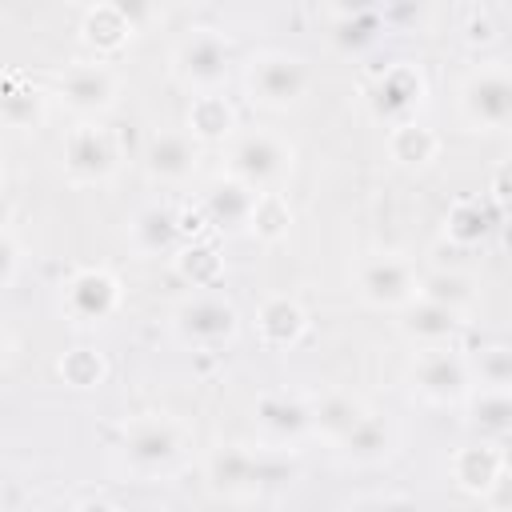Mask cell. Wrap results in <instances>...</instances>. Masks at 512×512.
I'll return each instance as SVG.
<instances>
[{
  "mask_svg": "<svg viewBox=\"0 0 512 512\" xmlns=\"http://www.w3.org/2000/svg\"><path fill=\"white\" fill-rule=\"evenodd\" d=\"M56 368H60L64 384H72V388H100L104 376H108V360H104L96 348H88V344L64 352Z\"/></svg>",
  "mask_w": 512,
  "mask_h": 512,
  "instance_id": "33",
  "label": "cell"
},
{
  "mask_svg": "<svg viewBox=\"0 0 512 512\" xmlns=\"http://www.w3.org/2000/svg\"><path fill=\"white\" fill-rule=\"evenodd\" d=\"M48 92L24 76H0V124L4 128H36L48 116Z\"/></svg>",
  "mask_w": 512,
  "mask_h": 512,
  "instance_id": "27",
  "label": "cell"
},
{
  "mask_svg": "<svg viewBox=\"0 0 512 512\" xmlns=\"http://www.w3.org/2000/svg\"><path fill=\"white\" fill-rule=\"evenodd\" d=\"M188 448H192V432L184 428V420L168 412H144L132 424H124L116 460L132 480H164L184 468Z\"/></svg>",
  "mask_w": 512,
  "mask_h": 512,
  "instance_id": "1",
  "label": "cell"
},
{
  "mask_svg": "<svg viewBox=\"0 0 512 512\" xmlns=\"http://www.w3.org/2000/svg\"><path fill=\"white\" fill-rule=\"evenodd\" d=\"M72 512H120V508L112 500H104V496H88V500H76Z\"/></svg>",
  "mask_w": 512,
  "mask_h": 512,
  "instance_id": "38",
  "label": "cell"
},
{
  "mask_svg": "<svg viewBox=\"0 0 512 512\" xmlns=\"http://www.w3.org/2000/svg\"><path fill=\"white\" fill-rule=\"evenodd\" d=\"M496 32H492V24H488V12L484 8H472V20H468V32H464V40L476 48V44H488Z\"/></svg>",
  "mask_w": 512,
  "mask_h": 512,
  "instance_id": "37",
  "label": "cell"
},
{
  "mask_svg": "<svg viewBox=\"0 0 512 512\" xmlns=\"http://www.w3.org/2000/svg\"><path fill=\"white\" fill-rule=\"evenodd\" d=\"M500 212L484 200V192L480 196H464V200H456L448 212H444V236L456 244V248H476V244H484L496 228H500Z\"/></svg>",
  "mask_w": 512,
  "mask_h": 512,
  "instance_id": "26",
  "label": "cell"
},
{
  "mask_svg": "<svg viewBox=\"0 0 512 512\" xmlns=\"http://www.w3.org/2000/svg\"><path fill=\"white\" fill-rule=\"evenodd\" d=\"M420 272L404 252H368L352 268V288L360 304L376 312H400L408 300H416Z\"/></svg>",
  "mask_w": 512,
  "mask_h": 512,
  "instance_id": "9",
  "label": "cell"
},
{
  "mask_svg": "<svg viewBox=\"0 0 512 512\" xmlns=\"http://www.w3.org/2000/svg\"><path fill=\"white\" fill-rule=\"evenodd\" d=\"M168 64H172V76L192 92V96H204V92H220L232 64H236V48L232 40L212 28V24H192L176 36L172 52H168Z\"/></svg>",
  "mask_w": 512,
  "mask_h": 512,
  "instance_id": "3",
  "label": "cell"
},
{
  "mask_svg": "<svg viewBox=\"0 0 512 512\" xmlns=\"http://www.w3.org/2000/svg\"><path fill=\"white\" fill-rule=\"evenodd\" d=\"M252 420L268 444H296L308 436V396L292 392H264L252 404Z\"/></svg>",
  "mask_w": 512,
  "mask_h": 512,
  "instance_id": "19",
  "label": "cell"
},
{
  "mask_svg": "<svg viewBox=\"0 0 512 512\" xmlns=\"http://www.w3.org/2000/svg\"><path fill=\"white\" fill-rule=\"evenodd\" d=\"M396 328L404 340H412L416 348H440V344H456V336L464 332V312H452L444 304H432L424 296L408 300L400 312H396Z\"/></svg>",
  "mask_w": 512,
  "mask_h": 512,
  "instance_id": "17",
  "label": "cell"
},
{
  "mask_svg": "<svg viewBox=\"0 0 512 512\" xmlns=\"http://www.w3.org/2000/svg\"><path fill=\"white\" fill-rule=\"evenodd\" d=\"M132 36H136V20L120 4H92L80 20V40L96 52V60L116 56Z\"/></svg>",
  "mask_w": 512,
  "mask_h": 512,
  "instance_id": "23",
  "label": "cell"
},
{
  "mask_svg": "<svg viewBox=\"0 0 512 512\" xmlns=\"http://www.w3.org/2000/svg\"><path fill=\"white\" fill-rule=\"evenodd\" d=\"M296 168V148L272 128H244L224 148V176L252 192H280Z\"/></svg>",
  "mask_w": 512,
  "mask_h": 512,
  "instance_id": "2",
  "label": "cell"
},
{
  "mask_svg": "<svg viewBox=\"0 0 512 512\" xmlns=\"http://www.w3.org/2000/svg\"><path fill=\"white\" fill-rule=\"evenodd\" d=\"M288 224H292V208H288L284 192H260V200L252 208V220H248V232L256 240L272 244V240L288 236Z\"/></svg>",
  "mask_w": 512,
  "mask_h": 512,
  "instance_id": "31",
  "label": "cell"
},
{
  "mask_svg": "<svg viewBox=\"0 0 512 512\" xmlns=\"http://www.w3.org/2000/svg\"><path fill=\"white\" fill-rule=\"evenodd\" d=\"M124 304V284L112 268L88 264L76 268L60 288V308L76 328H100L108 324Z\"/></svg>",
  "mask_w": 512,
  "mask_h": 512,
  "instance_id": "13",
  "label": "cell"
},
{
  "mask_svg": "<svg viewBox=\"0 0 512 512\" xmlns=\"http://www.w3.org/2000/svg\"><path fill=\"white\" fill-rule=\"evenodd\" d=\"M128 244L140 260H168L188 244V224L184 212L172 204H144L128 220Z\"/></svg>",
  "mask_w": 512,
  "mask_h": 512,
  "instance_id": "14",
  "label": "cell"
},
{
  "mask_svg": "<svg viewBox=\"0 0 512 512\" xmlns=\"http://www.w3.org/2000/svg\"><path fill=\"white\" fill-rule=\"evenodd\" d=\"M256 200H260V192H252V188H244V184L220 176V180H212V184L204 188V196H200V216H204L212 228H220L224 236H240V232H248V220H252Z\"/></svg>",
  "mask_w": 512,
  "mask_h": 512,
  "instance_id": "20",
  "label": "cell"
},
{
  "mask_svg": "<svg viewBox=\"0 0 512 512\" xmlns=\"http://www.w3.org/2000/svg\"><path fill=\"white\" fill-rule=\"evenodd\" d=\"M168 328L172 336L184 344V348H196V352H208V348H224L236 340L240 332V312L236 304L216 292V288H196L188 292L172 316H168Z\"/></svg>",
  "mask_w": 512,
  "mask_h": 512,
  "instance_id": "7",
  "label": "cell"
},
{
  "mask_svg": "<svg viewBox=\"0 0 512 512\" xmlns=\"http://www.w3.org/2000/svg\"><path fill=\"white\" fill-rule=\"evenodd\" d=\"M60 164H64V176L80 188L108 184L120 168L116 136L100 120H76L60 140Z\"/></svg>",
  "mask_w": 512,
  "mask_h": 512,
  "instance_id": "11",
  "label": "cell"
},
{
  "mask_svg": "<svg viewBox=\"0 0 512 512\" xmlns=\"http://www.w3.org/2000/svg\"><path fill=\"white\" fill-rule=\"evenodd\" d=\"M0 180H4V156H0Z\"/></svg>",
  "mask_w": 512,
  "mask_h": 512,
  "instance_id": "40",
  "label": "cell"
},
{
  "mask_svg": "<svg viewBox=\"0 0 512 512\" xmlns=\"http://www.w3.org/2000/svg\"><path fill=\"white\" fill-rule=\"evenodd\" d=\"M308 328H312L308 308H304L296 296H288V292H272V296H264V300L256 304V336H260V344L272 348V352L296 348V344L308 336Z\"/></svg>",
  "mask_w": 512,
  "mask_h": 512,
  "instance_id": "16",
  "label": "cell"
},
{
  "mask_svg": "<svg viewBox=\"0 0 512 512\" xmlns=\"http://www.w3.org/2000/svg\"><path fill=\"white\" fill-rule=\"evenodd\" d=\"M384 36V12L380 8H328V40L332 48L360 56Z\"/></svg>",
  "mask_w": 512,
  "mask_h": 512,
  "instance_id": "25",
  "label": "cell"
},
{
  "mask_svg": "<svg viewBox=\"0 0 512 512\" xmlns=\"http://www.w3.org/2000/svg\"><path fill=\"white\" fill-rule=\"evenodd\" d=\"M472 368V384L476 388H508L512 384V348L508 344H484L468 356Z\"/></svg>",
  "mask_w": 512,
  "mask_h": 512,
  "instance_id": "32",
  "label": "cell"
},
{
  "mask_svg": "<svg viewBox=\"0 0 512 512\" xmlns=\"http://www.w3.org/2000/svg\"><path fill=\"white\" fill-rule=\"evenodd\" d=\"M348 512H420L412 496H400V492H372V496H360L348 504Z\"/></svg>",
  "mask_w": 512,
  "mask_h": 512,
  "instance_id": "35",
  "label": "cell"
},
{
  "mask_svg": "<svg viewBox=\"0 0 512 512\" xmlns=\"http://www.w3.org/2000/svg\"><path fill=\"white\" fill-rule=\"evenodd\" d=\"M440 156V136L432 128H424L420 120L388 128V160L400 168H428Z\"/></svg>",
  "mask_w": 512,
  "mask_h": 512,
  "instance_id": "29",
  "label": "cell"
},
{
  "mask_svg": "<svg viewBox=\"0 0 512 512\" xmlns=\"http://www.w3.org/2000/svg\"><path fill=\"white\" fill-rule=\"evenodd\" d=\"M368 412V404L344 388H328L320 396H308V436H320L328 444H340L348 436V428Z\"/></svg>",
  "mask_w": 512,
  "mask_h": 512,
  "instance_id": "22",
  "label": "cell"
},
{
  "mask_svg": "<svg viewBox=\"0 0 512 512\" xmlns=\"http://www.w3.org/2000/svg\"><path fill=\"white\" fill-rule=\"evenodd\" d=\"M140 168L156 184H188L200 168V144L184 128H156L144 140Z\"/></svg>",
  "mask_w": 512,
  "mask_h": 512,
  "instance_id": "15",
  "label": "cell"
},
{
  "mask_svg": "<svg viewBox=\"0 0 512 512\" xmlns=\"http://www.w3.org/2000/svg\"><path fill=\"white\" fill-rule=\"evenodd\" d=\"M460 408L468 412V428L476 432V440L504 448V440L512 432V396H508V388H472V396Z\"/></svg>",
  "mask_w": 512,
  "mask_h": 512,
  "instance_id": "24",
  "label": "cell"
},
{
  "mask_svg": "<svg viewBox=\"0 0 512 512\" xmlns=\"http://www.w3.org/2000/svg\"><path fill=\"white\" fill-rule=\"evenodd\" d=\"M12 356H16V340H12V336L0 328V372L12 364Z\"/></svg>",
  "mask_w": 512,
  "mask_h": 512,
  "instance_id": "39",
  "label": "cell"
},
{
  "mask_svg": "<svg viewBox=\"0 0 512 512\" xmlns=\"http://www.w3.org/2000/svg\"><path fill=\"white\" fill-rule=\"evenodd\" d=\"M312 88V64L288 48H260L244 60V92L268 112L296 108Z\"/></svg>",
  "mask_w": 512,
  "mask_h": 512,
  "instance_id": "4",
  "label": "cell"
},
{
  "mask_svg": "<svg viewBox=\"0 0 512 512\" xmlns=\"http://www.w3.org/2000/svg\"><path fill=\"white\" fill-rule=\"evenodd\" d=\"M176 260H180V272H184V280H188L192 288H212L216 276H220V260H216L212 248L184 244V248L176 252Z\"/></svg>",
  "mask_w": 512,
  "mask_h": 512,
  "instance_id": "34",
  "label": "cell"
},
{
  "mask_svg": "<svg viewBox=\"0 0 512 512\" xmlns=\"http://www.w3.org/2000/svg\"><path fill=\"white\" fill-rule=\"evenodd\" d=\"M288 464L272 456V448H248V444H216L204 456V480L220 496H256L268 484L288 480Z\"/></svg>",
  "mask_w": 512,
  "mask_h": 512,
  "instance_id": "6",
  "label": "cell"
},
{
  "mask_svg": "<svg viewBox=\"0 0 512 512\" xmlns=\"http://www.w3.org/2000/svg\"><path fill=\"white\" fill-rule=\"evenodd\" d=\"M416 296H424V300H432V304H444V308L468 316V308L476 304V280L464 276V272L436 268V272H424V276H420Z\"/></svg>",
  "mask_w": 512,
  "mask_h": 512,
  "instance_id": "30",
  "label": "cell"
},
{
  "mask_svg": "<svg viewBox=\"0 0 512 512\" xmlns=\"http://www.w3.org/2000/svg\"><path fill=\"white\" fill-rule=\"evenodd\" d=\"M424 104H428V76L416 60H392L368 84V112L384 128L412 124Z\"/></svg>",
  "mask_w": 512,
  "mask_h": 512,
  "instance_id": "10",
  "label": "cell"
},
{
  "mask_svg": "<svg viewBox=\"0 0 512 512\" xmlns=\"http://www.w3.org/2000/svg\"><path fill=\"white\" fill-rule=\"evenodd\" d=\"M448 472H452V484H456L460 492L488 500V492L508 476V460H504V448H500V444L472 440V444H460V448L452 452Z\"/></svg>",
  "mask_w": 512,
  "mask_h": 512,
  "instance_id": "18",
  "label": "cell"
},
{
  "mask_svg": "<svg viewBox=\"0 0 512 512\" xmlns=\"http://www.w3.org/2000/svg\"><path fill=\"white\" fill-rule=\"evenodd\" d=\"M332 448H336V456H340L344 464L372 468V464H384V460L396 452V428H392L388 416H380V412L368 408V412L348 428V436H344L340 444H332Z\"/></svg>",
  "mask_w": 512,
  "mask_h": 512,
  "instance_id": "21",
  "label": "cell"
},
{
  "mask_svg": "<svg viewBox=\"0 0 512 512\" xmlns=\"http://www.w3.org/2000/svg\"><path fill=\"white\" fill-rule=\"evenodd\" d=\"M456 112L468 132H504L512 124V72L508 60H480L456 88Z\"/></svg>",
  "mask_w": 512,
  "mask_h": 512,
  "instance_id": "5",
  "label": "cell"
},
{
  "mask_svg": "<svg viewBox=\"0 0 512 512\" xmlns=\"http://www.w3.org/2000/svg\"><path fill=\"white\" fill-rule=\"evenodd\" d=\"M408 388L416 400H424L432 408H460L476 388L468 352H460L456 344L416 348V356L408 360Z\"/></svg>",
  "mask_w": 512,
  "mask_h": 512,
  "instance_id": "8",
  "label": "cell"
},
{
  "mask_svg": "<svg viewBox=\"0 0 512 512\" xmlns=\"http://www.w3.org/2000/svg\"><path fill=\"white\" fill-rule=\"evenodd\" d=\"M20 272V244L12 240L8 228H0V288H8Z\"/></svg>",
  "mask_w": 512,
  "mask_h": 512,
  "instance_id": "36",
  "label": "cell"
},
{
  "mask_svg": "<svg viewBox=\"0 0 512 512\" xmlns=\"http://www.w3.org/2000/svg\"><path fill=\"white\" fill-rule=\"evenodd\" d=\"M184 132H188L196 144L232 140V136L240 132L232 100H228V96H220V92H204V96H192V104H188V116H184Z\"/></svg>",
  "mask_w": 512,
  "mask_h": 512,
  "instance_id": "28",
  "label": "cell"
},
{
  "mask_svg": "<svg viewBox=\"0 0 512 512\" xmlns=\"http://www.w3.org/2000/svg\"><path fill=\"white\" fill-rule=\"evenodd\" d=\"M120 92H124L120 72H116L108 60H96V56H92V60H72V64L60 72V80H56L60 104H64L76 120H100L104 112L116 108Z\"/></svg>",
  "mask_w": 512,
  "mask_h": 512,
  "instance_id": "12",
  "label": "cell"
}]
</instances>
